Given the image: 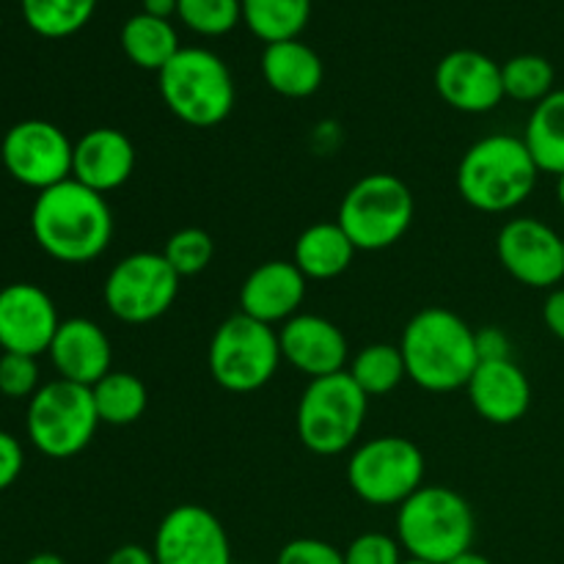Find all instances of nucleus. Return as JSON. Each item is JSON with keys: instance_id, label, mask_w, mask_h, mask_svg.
Returning <instances> with one entry per match:
<instances>
[{"instance_id": "58836bf2", "label": "nucleus", "mask_w": 564, "mask_h": 564, "mask_svg": "<svg viewBox=\"0 0 564 564\" xmlns=\"http://www.w3.org/2000/svg\"><path fill=\"white\" fill-rule=\"evenodd\" d=\"M105 564H158V560H154L152 549H147V545L127 543L119 545V549L105 560Z\"/></svg>"}, {"instance_id": "ddd939ff", "label": "nucleus", "mask_w": 564, "mask_h": 564, "mask_svg": "<svg viewBox=\"0 0 564 564\" xmlns=\"http://www.w3.org/2000/svg\"><path fill=\"white\" fill-rule=\"evenodd\" d=\"M499 262L518 284L556 290L564 279V240L538 218H512L496 237Z\"/></svg>"}, {"instance_id": "2f4dec72", "label": "nucleus", "mask_w": 564, "mask_h": 564, "mask_svg": "<svg viewBox=\"0 0 564 564\" xmlns=\"http://www.w3.org/2000/svg\"><path fill=\"white\" fill-rule=\"evenodd\" d=\"M165 262L176 270L180 279H191V275L204 273L215 259V240L204 229L187 226V229L174 231L165 240V248L160 251Z\"/></svg>"}, {"instance_id": "20e7f679", "label": "nucleus", "mask_w": 564, "mask_h": 564, "mask_svg": "<svg viewBox=\"0 0 564 564\" xmlns=\"http://www.w3.org/2000/svg\"><path fill=\"white\" fill-rule=\"evenodd\" d=\"M477 521L457 490L422 485L397 507V540L411 560L446 564L471 551Z\"/></svg>"}, {"instance_id": "423d86ee", "label": "nucleus", "mask_w": 564, "mask_h": 564, "mask_svg": "<svg viewBox=\"0 0 564 564\" xmlns=\"http://www.w3.org/2000/svg\"><path fill=\"white\" fill-rule=\"evenodd\" d=\"M369 397L345 372L308 380L295 411L301 444L319 457H334L350 449L364 430Z\"/></svg>"}, {"instance_id": "ea45409f", "label": "nucleus", "mask_w": 564, "mask_h": 564, "mask_svg": "<svg viewBox=\"0 0 564 564\" xmlns=\"http://www.w3.org/2000/svg\"><path fill=\"white\" fill-rule=\"evenodd\" d=\"M180 0H143V14H152L158 20H171L176 14Z\"/></svg>"}, {"instance_id": "1a4fd4ad", "label": "nucleus", "mask_w": 564, "mask_h": 564, "mask_svg": "<svg viewBox=\"0 0 564 564\" xmlns=\"http://www.w3.org/2000/svg\"><path fill=\"white\" fill-rule=\"evenodd\" d=\"M99 413L88 386L50 380L28 400L25 430L31 444L53 460H69L91 444Z\"/></svg>"}, {"instance_id": "393cba45", "label": "nucleus", "mask_w": 564, "mask_h": 564, "mask_svg": "<svg viewBox=\"0 0 564 564\" xmlns=\"http://www.w3.org/2000/svg\"><path fill=\"white\" fill-rule=\"evenodd\" d=\"M119 42L130 64L147 72H163V66L182 50L171 20H158L143 11L121 25Z\"/></svg>"}, {"instance_id": "39448f33", "label": "nucleus", "mask_w": 564, "mask_h": 564, "mask_svg": "<svg viewBox=\"0 0 564 564\" xmlns=\"http://www.w3.org/2000/svg\"><path fill=\"white\" fill-rule=\"evenodd\" d=\"M165 108L196 130H209L229 119L237 88L220 55L204 47H182L163 72H158Z\"/></svg>"}, {"instance_id": "f8f14e48", "label": "nucleus", "mask_w": 564, "mask_h": 564, "mask_svg": "<svg viewBox=\"0 0 564 564\" xmlns=\"http://www.w3.org/2000/svg\"><path fill=\"white\" fill-rule=\"evenodd\" d=\"M75 143L53 121L25 119L17 121L0 143V160L11 180L33 191H47L72 180Z\"/></svg>"}, {"instance_id": "a211bd4d", "label": "nucleus", "mask_w": 564, "mask_h": 564, "mask_svg": "<svg viewBox=\"0 0 564 564\" xmlns=\"http://www.w3.org/2000/svg\"><path fill=\"white\" fill-rule=\"evenodd\" d=\"M308 279L295 262L270 259L253 268L240 286V312L264 325H284L301 314Z\"/></svg>"}, {"instance_id": "c03bdc74", "label": "nucleus", "mask_w": 564, "mask_h": 564, "mask_svg": "<svg viewBox=\"0 0 564 564\" xmlns=\"http://www.w3.org/2000/svg\"><path fill=\"white\" fill-rule=\"evenodd\" d=\"M402 564H430V562H422V560H411V556H408V560L402 562Z\"/></svg>"}, {"instance_id": "4468645a", "label": "nucleus", "mask_w": 564, "mask_h": 564, "mask_svg": "<svg viewBox=\"0 0 564 564\" xmlns=\"http://www.w3.org/2000/svg\"><path fill=\"white\" fill-rule=\"evenodd\" d=\"M152 554L158 564H231V543L213 510L180 505L160 521Z\"/></svg>"}, {"instance_id": "5701e85b", "label": "nucleus", "mask_w": 564, "mask_h": 564, "mask_svg": "<svg viewBox=\"0 0 564 564\" xmlns=\"http://www.w3.org/2000/svg\"><path fill=\"white\" fill-rule=\"evenodd\" d=\"M358 248L339 224H312L297 235L292 262L308 281L339 279L356 259Z\"/></svg>"}, {"instance_id": "79ce46f5", "label": "nucleus", "mask_w": 564, "mask_h": 564, "mask_svg": "<svg viewBox=\"0 0 564 564\" xmlns=\"http://www.w3.org/2000/svg\"><path fill=\"white\" fill-rule=\"evenodd\" d=\"M25 564H66V562L61 560L58 554H53V551H42V554H33Z\"/></svg>"}, {"instance_id": "aec40b11", "label": "nucleus", "mask_w": 564, "mask_h": 564, "mask_svg": "<svg viewBox=\"0 0 564 564\" xmlns=\"http://www.w3.org/2000/svg\"><path fill=\"white\" fill-rule=\"evenodd\" d=\"M466 391L477 416L499 427L521 422L532 408V383L512 358L479 361L466 383Z\"/></svg>"}, {"instance_id": "6e6552de", "label": "nucleus", "mask_w": 564, "mask_h": 564, "mask_svg": "<svg viewBox=\"0 0 564 564\" xmlns=\"http://www.w3.org/2000/svg\"><path fill=\"white\" fill-rule=\"evenodd\" d=\"M281 341L273 325L237 312L218 325L207 350L215 383L229 394H253L279 372Z\"/></svg>"}, {"instance_id": "473e14b6", "label": "nucleus", "mask_w": 564, "mask_h": 564, "mask_svg": "<svg viewBox=\"0 0 564 564\" xmlns=\"http://www.w3.org/2000/svg\"><path fill=\"white\" fill-rule=\"evenodd\" d=\"M39 386V364L33 356L3 352L0 356V394L9 400H31Z\"/></svg>"}, {"instance_id": "f3484780", "label": "nucleus", "mask_w": 564, "mask_h": 564, "mask_svg": "<svg viewBox=\"0 0 564 564\" xmlns=\"http://www.w3.org/2000/svg\"><path fill=\"white\" fill-rule=\"evenodd\" d=\"M281 358L308 380L328 378L347 369L350 347L341 328L319 314H295L279 328Z\"/></svg>"}, {"instance_id": "f257e3e1", "label": "nucleus", "mask_w": 564, "mask_h": 564, "mask_svg": "<svg viewBox=\"0 0 564 564\" xmlns=\"http://www.w3.org/2000/svg\"><path fill=\"white\" fill-rule=\"evenodd\" d=\"M31 231L55 262L88 264L113 240V213L102 193L66 180L39 193L31 207Z\"/></svg>"}, {"instance_id": "a18cd8bd", "label": "nucleus", "mask_w": 564, "mask_h": 564, "mask_svg": "<svg viewBox=\"0 0 564 564\" xmlns=\"http://www.w3.org/2000/svg\"><path fill=\"white\" fill-rule=\"evenodd\" d=\"M562 240H564V237H562Z\"/></svg>"}, {"instance_id": "0eeeda50", "label": "nucleus", "mask_w": 564, "mask_h": 564, "mask_svg": "<svg viewBox=\"0 0 564 564\" xmlns=\"http://www.w3.org/2000/svg\"><path fill=\"white\" fill-rule=\"evenodd\" d=\"M416 215L411 187L394 174H367L345 193L336 224L358 251H386L408 235Z\"/></svg>"}, {"instance_id": "4be33fe9", "label": "nucleus", "mask_w": 564, "mask_h": 564, "mask_svg": "<svg viewBox=\"0 0 564 564\" xmlns=\"http://www.w3.org/2000/svg\"><path fill=\"white\" fill-rule=\"evenodd\" d=\"M259 64H262L264 83L286 99H306L323 86V58L301 39L264 44Z\"/></svg>"}, {"instance_id": "72a5a7b5", "label": "nucleus", "mask_w": 564, "mask_h": 564, "mask_svg": "<svg viewBox=\"0 0 564 564\" xmlns=\"http://www.w3.org/2000/svg\"><path fill=\"white\" fill-rule=\"evenodd\" d=\"M345 564H402L405 551L400 540L383 532H364L356 540H350L345 551Z\"/></svg>"}, {"instance_id": "f704fd0d", "label": "nucleus", "mask_w": 564, "mask_h": 564, "mask_svg": "<svg viewBox=\"0 0 564 564\" xmlns=\"http://www.w3.org/2000/svg\"><path fill=\"white\" fill-rule=\"evenodd\" d=\"M275 564H345V554L325 540L297 538L279 551Z\"/></svg>"}, {"instance_id": "4c0bfd02", "label": "nucleus", "mask_w": 564, "mask_h": 564, "mask_svg": "<svg viewBox=\"0 0 564 564\" xmlns=\"http://www.w3.org/2000/svg\"><path fill=\"white\" fill-rule=\"evenodd\" d=\"M543 319L545 328L556 336V339L564 341V286H556V290L549 292L543 303Z\"/></svg>"}, {"instance_id": "cd10ccee", "label": "nucleus", "mask_w": 564, "mask_h": 564, "mask_svg": "<svg viewBox=\"0 0 564 564\" xmlns=\"http://www.w3.org/2000/svg\"><path fill=\"white\" fill-rule=\"evenodd\" d=\"M347 375L356 380L358 389L372 400V397H386L408 378L405 358H402L400 345L389 341H375V345L361 347L352 356Z\"/></svg>"}, {"instance_id": "f03ea898", "label": "nucleus", "mask_w": 564, "mask_h": 564, "mask_svg": "<svg viewBox=\"0 0 564 564\" xmlns=\"http://www.w3.org/2000/svg\"><path fill=\"white\" fill-rule=\"evenodd\" d=\"M408 378L424 391L449 394L466 389L479 367L477 330L452 308L430 306L413 314L400 339Z\"/></svg>"}, {"instance_id": "c9c22d12", "label": "nucleus", "mask_w": 564, "mask_h": 564, "mask_svg": "<svg viewBox=\"0 0 564 564\" xmlns=\"http://www.w3.org/2000/svg\"><path fill=\"white\" fill-rule=\"evenodd\" d=\"M22 466H25V452L22 444L11 433L0 430V494L9 490L20 479Z\"/></svg>"}, {"instance_id": "a19ab883", "label": "nucleus", "mask_w": 564, "mask_h": 564, "mask_svg": "<svg viewBox=\"0 0 564 564\" xmlns=\"http://www.w3.org/2000/svg\"><path fill=\"white\" fill-rule=\"evenodd\" d=\"M446 564H494L488 560V556H482V554H477V551H466V554H460L457 556V560H452V562H446Z\"/></svg>"}, {"instance_id": "bb28decb", "label": "nucleus", "mask_w": 564, "mask_h": 564, "mask_svg": "<svg viewBox=\"0 0 564 564\" xmlns=\"http://www.w3.org/2000/svg\"><path fill=\"white\" fill-rule=\"evenodd\" d=\"M94 405L99 422L110 427H127L147 413L149 391L143 380L132 372H113L110 369L97 386H91Z\"/></svg>"}, {"instance_id": "dca6fc26", "label": "nucleus", "mask_w": 564, "mask_h": 564, "mask_svg": "<svg viewBox=\"0 0 564 564\" xmlns=\"http://www.w3.org/2000/svg\"><path fill=\"white\" fill-rule=\"evenodd\" d=\"M435 91L460 113H488L505 99L501 64L479 50H452L435 66Z\"/></svg>"}, {"instance_id": "c85d7f7f", "label": "nucleus", "mask_w": 564, "mask_h": 564, "mask_svg": "<svg viewBox=\"0 0 564 564\" xmlns=\"http://www.w3.org/2000/svg\"><path fill=\"white\" fill-rule=\"evenodd\" d=\"M22 20L36 36L66 39L88 25L97 0H20Z\"/></svg>"}, {"instance_id": "c756f323", "label": "nucleus", "mask_w": 564, "mask_h": 564, "mask_svg": "<svg viewBox=\"0 0 564 564\" xmlns=\"http://www.w3.org/2000/svg\"><path fill=\"white\" fill-rule=\"evenodd\" d=\"M501 83H505V97L516 102H543L551 91H556L554 64L543 55L523 53L512 55L501 64Z\"/></svg>"}, {"instance_id": "37998d69", "label": "nucleus", "mask_w": 564, "mask_h": 564, "mask_svg": "<svg viewBox=\"0 0 564 564\" xmlns=\"http://www.w3.org/2000/svg\"><path fill=\"white\" fill-rule=\"evenodd\" d=\"M556 202H560V207L564 209V174L556 176Z\"/></svg>"}, {"instance_id": "e433bc0d", "label": "nucleus", "mask_w": 564, "mask_h": 564, "mask_svg": "<svg viewBox=\"0 0 564 564\" xmlns=\"http://www.w3.org/2000/svg\"><path fill=\"white\" fill-rule=\"evenodd\" d=\"M477 356L479 361H507V358H512L510 336L496 325L477 330Z\"/></svg>"}, {"instance_id": "7c9ffc66", "label": "nucleus", "mask_w": 564, "mask_h": 564, "mask_svg": "<svg viewBox=\"0 0 564 564\" xmlns=\"http://www.w3.org/2000/svg\"><path fill=\"white\" fill-rule=\"evenodd\" d=\"M176 17L198 36H226L242 20L240 0H180Z\"/></svg>"}, {"instance_id": "b1692460", "label": "nucleus", "mask_w": 564, "mask_h": 564, "mask_svg": "<svg viewBox=\"0 0 564 564\" xmlns=\"http://www.w3.org/2000/svg\"><path fill=\"white\" fill-rule=\"evenodd\" d=\"M521 138L540 174H564V88H556L534 105Z\"/></svg>"}, {"instance_id": "6ab92c4d", "label": "nucleus", "mask_w": 564, "mask_h": 564, "mask_svg": "<svg viewBox=\"0 0 564 564\" xmlns=\"http://www.w3.org/2000/svg\"><path fill=\"white\" fill-rule=\"evenodd\" d=\"M61 380L80 386H97L113 364V347L102 325L86 317L61 319L47 350Z\"/></svg>"}, {"instance_id": "a878e982", "label": "nucleus", "mask_w": 564, "mask_h": 564, "mask_svg": "<svg viewBox=\"0 0 564 564\" xmlns=\"http://www.w3.org/2000/svg\"><path fill=\"white\" fill-rule=\"evenodd\" d=\"M242 22L264 44L297 39L312 17V0H240Z\"/></svg>"}, {"instance_id": "2eb2a0df", "label": "nucleus", "mask_w": 564, "mask_h": 564, "mask_svg": "<svg viewBox=\"0 0 564 564\" xmlns=\"http://www.w3.org/2000/svg\"><path fill=\"white\" fill-rule=\"evenodd\" d=\"M61 317L53 297L36 284L14 281L0 290V347L39 358L50 350Z\"/></svg>"}, {"instance_id": "412c9836", "label": "nucleus", "mask_w": 564, "mask_h": 564, "mask_svg": "<svg viewBox=\"0 0 564 564\" xmlns=\"http://www.w3.org/2000/svg\"><path fill=\"white\" fill-rule=\"evenodd\" d=\"M135 171V147L130 135L116 127H94L86 135L75 141V158H72V180L91 191L108 196L130 182Z\"/></svg>"}, {"instance_id": "7ed1b4c3", "label": "nucleus", "mask_w": 564, "mask_h": 564, "mask_svg": "<svg viewBox=\"0 0 564 564\" xmlns=\"http://www.w3.org/2000/svg\"><path fill=\"white\" fill-rule=\"evenodd\" d=\"M540 169L523 138L485 135L466 149L457 165V191L479 213H510L538 187Z\"/></svg>"}, {"instance_id": "9d476101", "label": "nucleus", "mask_w": 564, "mask_h": 564, "mask_svg": "<svg viewBox=\"0 0 564 564\" xmlns=\"http://www.w3.org/2000/svg\"><path fill=\"white\" fill-rule=\"evenodd\" d=\"M422 449L402 435H378L356 446L347 460L352 494L372 507H400L424 485Z\"/></svg>"}, {"instance_id": "9b49d317", "label": "nucleus", "mask_w": 564, "mask_h": 564, "mask_svg": "<svg viewBox=\"0 0 564 564\" xmlns=\"http://www.w3.org/2000/svg\"><path fill=\"white\" fill-rule=\"evenodd\" d=\"M180 281L163 253H130L119 259L105 279V306L127 325L154 323L174 306L180 295Z\"/></svg>"}]
</instances>
